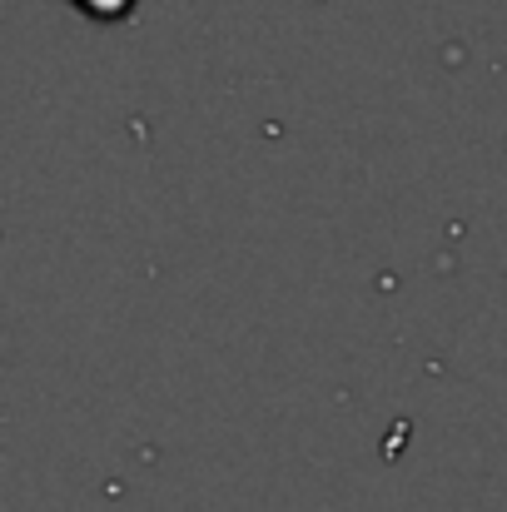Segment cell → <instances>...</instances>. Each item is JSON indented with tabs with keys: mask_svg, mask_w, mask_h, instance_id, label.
<instances>
[{
	"mask_svg": "<svg viewBox=\"0 0 507 512\" xmlns=\"http://www.w3.org/2000/svg\"><path fill=\"white\" fill-rule=\"evenodd\" d=\"M75 10H85L90 20H125L135 10V0H70Z\"/></svg>",
	"mask_w": 507,
	"mask_h": 512,
	"instance_id": "obj_1",
	"label": "cell"
}]
</instances>
